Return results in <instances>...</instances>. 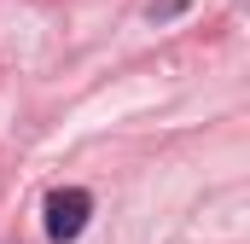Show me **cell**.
<instances>
[{
	"label": "cell",
	"mask_w": 250,
	"mask_h": 244,
	"mask_svg": "<svg viewBox=\"0 0 250 244\" xmlns=\"http://www.w3.org/2000/svg\"><path fill=\"white\" fill-rule=\"evenodd\" d=\"M87 215H93V198H87L82 186L47 192V239H53V244H76L82 227H87Z\"/></svg>",
	"instance_id": "6da1fadb"
}]
</instances>
